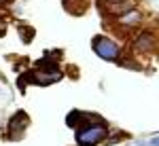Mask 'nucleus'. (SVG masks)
I'll list each match as a JSON object with an SVG mask.
<instances>
[{
    "label": "nucleus",
    "instance_id": "1",
    "mask_svg": "<svg viewBox=\"0 0 159 146\" xmlns=\"http://www.w3.org/2000/svg\"><path fill=\"white\" fill-rule=\"evenodd\" d=\"M108 135V123L96 114L83 112V121L76 127V144L79 146H98Z\"/></svg>",
    "mask_w": 159,
    "mask_h": 146
},
{
    "label": "nucleus",
    "instance_id": "2",
    "mask_svg": "<svg viewBox=\"0 0 159 146\" xmlns=\"http://www.w3.org/2000/svg\"><path fill=\"white\" fill-rule=\"evenodd\" d=\"M93 53L104 61H119V45L106 36H96L91 40Z\"/></svg>",
    "mask_w": 159,
    "mask_h": 146
},
{
    "label": "nucleus",
    "instance_id": "3",
    "mask_svg": "<svg viewBox=\"0 0 159 146\" xmlns=\"http://www.w3.org/2000/svg\"><path fill=\"white\" fill-rule=\"evenodd\" d=\"M25 127H28V114H25L24 110H19V112H15L9 123H7V138L9 140H19L21 135H24Z\"/></svg>",
    "mask_w": 159,
    "mask_h": 146
},
{
    "label": "nucleus",
    "instance_id": "4",
    "mask_svg": "<svg viewBox=\"0 0 159 146\" xmlns=\"http://www.w3.org/2000/svg\"><path fill=\"white\" fill-rule=\"evenodd\" d=\"M155 47H157V38L153 32H140L134 38V51L138 53H153Z\"/></svg>",
    "mask_w": 159,
    "mask_h": 146
},
{
    "label": "nucleus",
    "instance_id": "5",
    "mask_svg": "<svg viewBox=\"0 0 159 146\" xmlns=\"http://www.w3.org/2000/svg\"><path fill=\"white\" fill-rule=\"evenodd\" d=\"M134 9H136V0H121V2L108 7V11L112 13V15H117V17H121V15H125V13L134 11Z\"/></svg>",
    "mask_w": 159,
    "mask_h": 146
},
{
    "label": "nucleus",
    "instance_id": "6",
    "mask_svg": "<svg viewBox=\"0 0 159 146\" xmlns=\"http://www.w3.org/2000/svg\"><path fill=\"white\" fill-rule=\"evenodd\" d=\"M140 21H142V13L138 11V9H134V11H129V13H125V15L119 17V24L121 25H136V24H140Z\"/></svg>",
    "mask_w": 159,
    "mask_h": 146
},
{
    "label": "nucleus",
    "instance_id": "7",
    "mask_svg": "<svg viewBox=\"0 0 159 146\" xmlns=\"http://www.w3.org/2000/svg\"><path fill=\"white\" fill-rule=\"evenodd\" d=\"M83 121V112L81 110H70L68 114H66V125L70 127V129H76L79 125Z\"/></svg>",
    "mask_w": 159,
    "mask_h": 146
},
{
    "label": "nucleus",
    "instance_id": "8",
    "mask_svg": "<svg viewBox=\"0 0 159 146\" xmlns=\"http://www.w3.org/2000/svg\"><path fill=\"white\" fill-rule=\"evenodd\" d=\"M34 28H30V25H19V36H21V40L24 42H32L34 40Z\"/></svg>",
    "mask_w": 159,
    "mask_h": 146
},
{
    "label": "nucleus",
    "instance_id": "9",
    "mask_svg": "<svg viewBox=\"0 0 159 146\" xmlns=\"http://www.w3.org/2000/svg\"><path fill=\"white\" fill-rule=\"evenodd\" d=\"M123 138H125V134H123V131H117L115 135H110V131H108V135H106V140H108V142H106V144H117V142H119V140H123Z\"/></svg>",
    "mask_w": 159,
    "mask_h": 146
},
{
    "label": "nucleus",
    "instance_id": "10",
    "mask_svg": "<svg viewBox=\"0 0 159 146\" xmlns=\"http://www.w3.org/2000/svg\"><path fill=\"white\" fill-rule=\"evenodd\" d=\"M147 146H159V135H153V138L147 142Z\"/></svg>",
    "mask_w": 159,
    "mask_h": 146
},
{
    "label": "nucleus",
    "instance_id": "11",
    "mask_svg": "<svg viewBox=\"0 0 159 146\" xmlns=\"http://www.w3.org/2000/svg\"><path fill=\"white\" fill-rule=\"evenodd\" d=\"M4 32H7V24H4V21H2V19H0V36H2V34H4Z\"/></svg>",
    "mask_w": 159,
    "mask_h": 146
},
{
    "label": "nucleus",
    "instance_id": "12",
    "mask_svg": "<svg viewBox=\"0 0 159 146\" xmlns=\"http://www.w3.org/2000/svg\"><path fill=\"white\" fill-rule=\"evenodd\" d=\"M13 0H0V7H4V4H11Z\"/></svg>",
    "mask_w": 159,
    "mask_h": 146
},
{
    "label": "nucleus",
    "instance_id": "13",
    "mask_svg": "<svg viewBox=\"0 0 159 146\" xmlns=\"http://www.w3.org/2000/svg\"><path fill=\"white\" fill-rule=\"evenodd\" d=\"M104 2H108V4H117V2H121V0H104Z\"/></svg>",
    "mask_w": 159,
    "mask_h": 146
},
{
    "label": "nucleus",
    "instance_id": "14",
    "mask_svg": "<svg viewBox=\"0 0 159 146\" xmlns=\"http://www.w3.org/2000/svg\"><path fill=\"white\" fill-rule=\"evenodd\" d=\"M0 125H2V123H0Z\"/></svg>",
    "mask_w": 159,
    "mask_h": 146
},
{
    "label": "nucleus",
    "instance_id": "15",
    "mask_svg": "<svg viewBox=\"0 0 159 146\" xmlns=\"http://www.w3.org/2000/svg\"><path fill=\"white\" fill-rule=\"evenodd\" d=\"M0 93H2V91H0Z\"/></svg>",
    "mask_w": 159,
    "mask_h": 146
}]
</instances>
